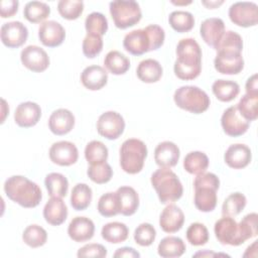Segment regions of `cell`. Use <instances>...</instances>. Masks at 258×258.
Here are the masks:
<instances>
[{"instance_id": "1", "label": "cell", "mask_w": 258, "mask_h": 258, "mask_svg": "<svg viewBox=\"0 0 258 258\" xmlns=\"http://www.w3.org/2000/svg\"><path fill=\"white\" fill-rule=\"evenodd\" d=\"M177 58L174 61L175 76L183 81L198 78L202 72V49L196 39L182 38L176 45Z\"/></svg>"}, {"instance_id": "2", "label": "cell", "mask_w": 258, "mask_h": 258, "mask_svg": "<svg viewBox=\"0 0 258 258\" xmlns=\"http://www.w3.org/2000/svg\"><path fill=\"white\" fill-rule=\"evenodd\" d=\"M4 191L8 199L23 208H35L42 199L37 183L23 175H12L4 182Z\"/></svg>"}, {"instance_id": "3", "label": "cell", "mask_w": 258, "mask_h": 258, "mask_svg": "<svg viewBox=\"0 0 258 258\" xmlns=\"http://www.w3.org/2000/svg\"><path fill=\"white\" fill-rule=\"evenodd\" d=\"M150 181L161 204L173 203L179 200L183 194V187L178 176L170 168L160 167L155 170Z\"/></svg>"}, {"instance_id": "4", "label": "cell", "mask_w": 258, "mask_h": 258, "mask_svg": "<svg viewBox=\"0 0 258 258\" xmlns=\"http://www.w3.org/2000/svg\"><path fill=\"white\" fill-rule=\"evenodd\" d=\"M147 152V147L142 140L137 138L125 140L120 147L121 168L129 174L140 172L144 166Z\"/></svg>"}, {"instance_id": "5", "label": "cell", "mask_w": 258, "mask_h": 258, "mask_svg": "<svg viewBox=\"0 0 258 258\" xmlns=\"http://www.w3.org/2000/svg\"><path fill=\"white\" fill-rule=\"evenodd\" d=\"M175 105L194 114H201L208 110L211 100L208 94L197 86L179 87L173 95Z\"/></svg>"}, {"instance_id": "6", "label": "cell", "mask_w": 258, "mask_h": 258, "mask_svg": "<svg viewBox=\"0 0 258 258\" xmlns=\"http://www.w3.org/2000/svg\"><path fill=\"white\" fill-rule=\"evenodd\" d=\"M109 8L115 26L120 29L134 26L142 17L139 4L133 0L112 1L109 4Z\"/></svg>"}, {"instance_id": "7", "label": "cell", "mask_w": 258, "mask_h": 258, "mask_svg": "<svg viewBox=\"0 0 258 258\" xmlns=\"http://www.w3.org/2000/svg\"><path fill=\"white\" fill-rule=\"evenodd\" d=\"M214 232L218 241L223 245L239 246L246 242L240 233L237 222L232 217L224 216L219 219L215 223Z\"/></svg>"}, {"instance_id": "8", "label": "cell", "mask_w": 258, "mask_h": 258, "mask_svg": "<svg viewBox=\"0 0 258 258\" xmlns=\"http://www.w3.org/2000/svg\"><path fill=\"white\" fill-rule=\"evenodd\" d=\"M228 14L230 20L238 26H255L258 21V6L254 2H235L230 6Z\"/></svg>"}, {"instance_id": "9", "label": "cell", "mask_w": 258, "mask_h": 258, "mask_svg": "<svg viewBox=\"0 0 258 258\" xmlns=\"http://www.w3.org/2000/svg\"><path fill=\"white\" fill-rule=\"evenodd\" d=\"M124 129V118L115 111H107L98 118L97 131L101 136L109 140L119 138L123 134Z\"/></svg>"}, {"instance_id": "10", "label": "cell", "mask_w": 258, "mask_h": 258, "mask_svg": "<svg viewBox=\"0 0 258 258\" xmlns=\"http://www.w3.org/2000/svg\"><path fill=\"white\" fill-rule=\"evenodd\" d=\"M20 60L31 72H44L49 66V56L46 51L37 45H27L21 50Z\"/></svg>"}, {"instance_id": "11", "label": "cell", "mask_w": 258, "mask_h": 258, "mask_svg": "<svg viewBox=\"0 0 258 258\" xmlns=\"http://www.w3.org/2000/svg\"><path fill=\"white\" fill-rule=\"evenodd\" d=\"M221 125L224 132L231 137H238L247 132L250 122L246 121L239 113L236 105L226 109L221 117Z\"/></svg>"}, {"instance_id": "12", "label": "cell", "mask_w": 258, "mask_h": 258, "mask_svg": "<svg viewBox=\"0 0 258 258\" xmlns=\"http://www.w3.org/2000/svg\"><path fill=\"white\" fill-rule=\"evenodd\" d=\"M0 36L5 46L9 48H17L23 45L27 40L28 29L20 21H10L1 26Z\"/></svg>"}, {"instance_id": "13", "label": "cell", "mask_w": 258, "mask_h": 258, "mask_svg": "<svg viewBox=\"0 0 258 258\" xmlns=\"http://www.w3.org/2000/svg\"><path fill=\"white\" fill-rule=\"evenodd\" d=\"M50 160L60 166H70L77 162L79 151L77 146L70 141L54 142L48 152Z\"/></svg>"}, {"instance_id": "14", "label": "cell", "mask_w": 258, "mask_h": 258, "mask_svg": "<svg viewBox=\"0 0 258 258\" xmlns=\"http://www.w3.org/2000/svg\"><path fill=\"white\" fill-rule=\"evenodd\" d=\"M215 69L223 75H237L244 69V58L241 52L218 51L214 59Z\"/></svg>"}, {"instance_id": "15", "label": "cell", "mask_w": 258, "mask_h": 258, "mask_svg": "<svg viewBox=\"0 0 258 258\" xmlns=\"http://www.w3.org/2000/svg\"><path fill=\"white\" fill-rule=\"evenodd\" d=\"M38 38L44 46L56 47L63 42L66 30L57 21L47 20L39 25Z\"/></svg>"}, {"instance_id": "16", "label": "cell", "mask_w": 258, "mask_h": 258, "mask_svg": "<svg viewBox=\"0 0 258 258\" xmlns=\"http://www.w3.org/2000/svg\"><path fill=\"white\" fill-rule=\"evenodd\" d=\"M123 46L126 51L133 55H142L150 51V39L145 28L128 32L124 36Z\"/></svg>"}, {"instance_id": "17", "label": "cell", "mask_w": 258, "mask_h": 258, "mask_svg": "<svg viewBox=\"0 0 258 258\" xmlns=\"http://www.w3.org/2000/svg\"><path fill=\"white\" fill-rule=\"evenodd\" d=\"M41 117V109L38 104L34 102L20 103L14 113L15 123L22 128H29L37 124Z\"/></svg>"}, {"instance_id": "18", "label": "cell", "mask_w": 258, "mask_h": 258, "mask_svg": "<svg viewBox=\"0 0 258 258\" xmlns=\"http://www.w3.org/2000/svg\"><path fill=\"white\" fill-rule=\"evenodd\" d=\"M184 223V214L181 209L173 204H168L160 214L159 226L165 233L179 231Z\"/></svg>"}, {"instance_id": "19", "label": "cell", "mask_w": 258, "mask_h": 258, "mask_svg": "<svg viewBox=\"0 0 258 258\" xmlns=\"http://www.w3.org/2000/svg\"><path fill=\"white\" fill-rule=\"evenodd\" d=\"M252 159L251 149L242 143L232 144L228 147L224 154L226 164L234 169H242L246 167Z\"/></svg>"}, {"instance_id": "20", "label": "cell", "mask_w": 258, "mask_h": 258, "mask_svg": "<svg viewBox=\"0 0 258 258\" xmlns=\"http://www.w3.org/2000/svg\"><path fill=\"white\" fill-rule=\"evenodd\" d=\"M75 126V116L68 109L54 110L48 119V128L54 135H66Z\"/></svg>"}, {"instance_id": "21", "label": "cell", "mask_w": 258, "mask_h": 258, "mask_svg": "<svg viewBox=\"0 0 258 258\" xmlns=\"http://www.w3.org/2000/svg\"><path fill=\"white\" fill-rule=\"evenodd\" d=\"M95 233L94 222L87 217L74 218L68 227V235L75 242H86L93 238Z\"/></svg>"}, {"instance_id": "22", "label": "cell", "mask_w": 258, "mask_h": 258, "mask_svg": "<svg viewBox=\"0 0 258 258\" xmlns=\"http://www.w3.org/2000/svg\"><path fill=\"white\" fill-rule=\"evenodd\" d=\"M180 156L178 146L171 141L160 142L154 150V160L160 167L170 168L177 164Z\"/></svg>"}, {"instance_id": "23", "label": "cell", "mask_w": 258, "mask_h": 258, "mask_svg": "<svg viewBox=\"0 0 258 258\" xmlns=\"http://www.w3.org/2000/svg\"><path fill=\"white\" fill-rule=\"evenodd\" d=\"M83 86L90 91H98L106 86L108 82V73L101 66H89L81 74Z\"/></svg>"}, {"instance_id": "24", "label": "cell", "mask_w": 258, "mask_h": 258, "mask_svg": "<svg viewBox=\"0 0 258 258\" xmlns=\"http://www.w3.org/2000/svg\"><path fill=\"white\" fill-rule=\"evenodd\" d=\"M43 218L51 226L61 225L68 218V207L58 197H51L43 208Z\"/></svg>"}, {"instance_id": "25", "label": "cell", "mask_w": 258, "mask_h": 258, "mask_svg": "<svg viewBox=\"0 0 258 258\" xmlns=\"http://www.w3.org/2000/svg\"><path fill=\"white\" fill-rule=\"evenodd\" d=\"M225 32V23L221 18L211 17L205 19L200 27V33L203 40L213 47L219 42Z\"/></svg>"}, {"instance_id": "26", "label": "cell", "mask_w": 258, "mask_h": 258, "mask_svg": "<svg viewBox=\"0 0 258 258\" xmlns=\"http://www.w3.org/2000/svg\"><path fill=\"white\" fill-rule=\"evenodd\" d=\"M119 214L123 216H132L139 208V196L137 191L131 186H120L116 190Z\"/></svg>"}, {"instance_id": "27", "label": "cell", "mask_w": 258, "mask_h": 258, "mask_svg": "<svg viewBox=\"0 0 258 258\" xmlns=\"http://www.w3.org/2000/svg\"><path fill=\"white\" fill-rule=\"evenodd\" d=\"M217 190L216 188L208 185H201L195 187V206L204 213L212 212L217 206Z\"/></svg>"}, {"instance_id": "28", "label": "cell", "mask_w": 258, "mask_h": 258, "mask_svg": "<svg viewBox=\"0 0 258 258\" xmlns=\"http://www.w3.org/2000/svg\"><path fill=\"white\" fill-rule=\"evenodd\" d=\"M163 69L159 61L153 58H146L139 62L136 69V75L140 81L147 84L158 82L162 77Z\"/></svg>"}, {"instance_id": "29", "label": "cell", "mask_w": 258, "mask_h": 258, "mask_svg": "<svg viewBox=\"0 0 258 258\" xmlns=\"http://www.w3.org/2000/svg\"><path fill=\"white\" fill-rule=\"evenodd\" d=\"M186 247L181 238L167 236L163 238L157 247V253L162 258H176L183 255Z\"/></svg>"}, {"instance_id": "30", "label": "cell", "mask_w": 258, "mask_h": 258, "mask_svg": "<svg viewBox=\"0 0 258 258\" xmlns=\"http://www.w3.org/2000/svg\"><path fill=\"white\" fill-rule=\"evenodd\" d=\"M212 91L221 102H231L239 95L240 87L234 81L220 79L213 83Z\"/></svg>"}, {"instance_id": "31", "label": "cell", "mask_w": 258, "mask_h": 258, "mask_svg": "<svg viewBox=\"0 0 258 258\" xmlns=\"http://www.w3.org/2000/svg\"><path fill=\"white\" fill-rule=\"evenodd\" d=\"M105 68L113 75H124L130 68L129 58L118 50L109 51L104 58Z\"/></svg>"}, {"instance_id": "32", "label": "cell", "mask_w": 258, "mask_h": 258, "mask_svg": "<svg viewBox=\"0 0 258 258\" xmlns=\"http://www.w3.org/2000/svg\"><path fill=\"white\" fill-rule=\"evenodd\" d=\"M101 235L105 241L112 244H119L128 238L129 230L124 223L110 222L103 226Z\"/></svg>"}, {"instance_id": "33", "label": "cell", "mask_w": 258, "mask_h": 258, "mask_svg": "<svg viewBox=\"0 0 258 258\" xmlns=\"http://www.w3.org/2000/svg\"><path fill=\"white\" fill-rule=\"evenodd\" d=\"M209 166V157L205 152L191 151L183 158V168L190 174L206 172Z\"/></svg>"}, {"instance_id": "34", "label": "cell", "mask_w": 258, "mask_h": 258, "mask_svg": "<svg viewBox=\"0 0 258 258\" xmlns=\"http://www.w3.org/2000/svg\"><path fill=\"white\" fill-rule=\"evenodd\" d=\"M44 184L50 197L63 198L68 194V178L59 172H50L45 176Z\"/></svg>"}, {"instance_id": "35", "label": "cell", "mask_w": 258, "mask_h": 258, "mask_svg": "<svg viewBox=\"0 0 258 258\" xmlns=\"http://www.w3.org/2000/svg\"><path fill=\"white\" fill-rule=\"evenodd\" d=\"M93 198L92 188L86 183H77L71 194V205L76 211L86 210Z\"/></svg>"}, {"instance_id": "36", "label": "cell", "mask_w": 258, "mask_h": 258, "mask_svg": "<svg viewBox=\"0 0 258 258\" xmlns=\"http://www.w3.org/2000/svg\"><path fill=\"white\" fill-rule=\"evenodd\" d=\"M50 14V7L45 2L30 1L27 2L23 9V15L31 23H40Z\"/></svg>"}, {"instance_id": "37", "label": "cell", "mask_w": 258, "mask_h": 258, "mask_svg": "<svg viewBox=\"0 0 258 258\" xmlns=\"http://www.w3.org/2000/svg\"><path fill=\"white\" fill-rule=\"evenodd\" d=\"M168 22L173 30L179 33H183L192 29L195 25V17L188 11L176 10L169 14Z\"/></svg>"}, {"instance_id": "38", "label": "cell", "mask_w": 258, "mask_h": 258, "mask_svg": "<svg viewBox=\"0 0 258 258\" xmlns=\"http://www.w3.org/2000/svg\"><path fill=\"white\" fill-rule=\"evenodd\" d=\"M108 153L107 146L99 140L90 141L85 148V158L90 165L107 161Z\"/></svg>"}, {"instance_id": "39", "label": "cell", "mask_w": 258, "mask_h": 258, "mask_svg": "<svg viewBox=\"0 0 258 258\" xmlns=\"http://www.w3.org/2000/svg\"><path fill=\"white\" fill-rule=\"evenodd\" d=\"M214 49L218 51H237L242 52L243 49V39L242 36L233 31H225L219 42L216 44Z\"/></svg>"}, {"instance_id": "40", "label": "cell", "mask_w": 258, "mask_h": 258, "mask_svg": "<svg viewBox=\"0 0 258 258\" xmlns=\"http://www.w3.org/2000/svg\"><path fill=\"white\" fill-rule=\"evenodd\" d=\"M22 240L27 246L31 248H38L46 243L47 233L38 225H29L22 233Z\"/></svg>"}, {"instance_id": "41", "label": "cell", "mask_w": 258, "mask_h": 258, "mask_svg": "<svg viewBox=\"0 0 258 258\" xmlns=\"http://www.w3.org/2000/svg\"><path fill=\"white\" fill-rule=\"evenodd\" d=\"M240 115L248 122L254 121L258 117V96L245 94L236 105Z\"/></svg>"}, {"instance_id": "42", "label": "cell", "mask_w": 258, "mask_h": 258, "mask_svg": "<svg viewBox=\"0 0 258 258\" xmlns=\"http://www.w3.org/2000/svg\"><path fill=\"white\" fill-rule=\"evenodd\" d=\"M246 197L241 192H233L229 195L223 203L222 214L223 216L235 217L239 215L246 207Z\"/></svg>"}, {"instance_id": "43", "label": "cell", "mask_w": 258, "mask_h": 258, "mask_svg": "<svg viewBox=\"0 0 258 258\" xmlns=\"http://www.w3.org/2000/svg\"><path fill=\"white\" fill-rule=\"evenodd\" d=\"M87 174L89 178L98 184L107 183L113 176V169L108 162L92 164L88 167Z\"/></svg>"}, {"instance_id": "44", "label": "cell", "mask_w": 258, "mask_h": 258, "mask_svg": "<svg viewBox=\"0 0 258 258\" xmlns=\"http://www.w3.org/2000/svg\"><path fill=\"white\" fill-rule=\"evenodd\" d=\"M85 28L87 33L102 36L108 30V20L104 14L100 12H92L86 17Z\"/></svg>"}, {"instance_id": "45", "label": "cell", "mask_w": 258, "mask_h": 258, "mask_svg": "<svg viewBox=\"0 0 258 258\" xmlns=\"http://www.w3.org/2000/svg\"><path fill=\"white\" fill-rule=\"evenodd\" d=\"M57 10L61 17L68 20L78 19L84 11V2L81 0H60Z\"/></svg>"}, {"instance_id": "46", "label": "cell", "mask_w": 258, "mask_h": 258, "mask_svg": "<svg viewBox=\"0 0 258 258\" xmlns=\"http://www.w3.org/2000/svg\"><path fill=\"white\" fill-rule=\"evenodd\" d=\"M98 212L101 216L109 218L119 214V206H118V199L116 192H106L102 195L99 199Z\"/></svg>"}, {"instance_id": "47", "label": "cell", "mask_w": 258, "mask_h": 258, "mask_svg": "<svg viewBox=\"0 0 258 258\" xmlns=\"http://www.w3.org/2000/svg\"><path fill=\"white\" fill-rule=\"evenodd\" d=\"M209 231L202 223H192L186 230V239L190 245L203 246L209 241Z\"/></svg>"}, {"instance_id": "48", "label": "cell", "mask_w": 258, "mask_h": 258, "mask_svg": "<svg viewBox=\"0 0 258 258\" xmlns=\"http://www.w3.org/2000/svg\"><path fill=\"white\" fill-rule=\"evenodd\" d=\"M155 237H156V230L149 223L140 224L134 231V240L136 244L142 247L150 246L154 242Z\"/></svg>"}, {"instance_id": "49", "label": "cell", "mask_w": 258, "mask_h": 258, "mask_svg": "<svg viewBox=\"0 0 258 258\" xmlns=\"http://www.w3.org/2000/svg\"><path fill=\"white\" fill-rule=\"evenodd\" d=\"M103 49L102 36L92 33H87L83 40V53L88 58L97 56Z\"/></svg>"}, {"instance_id": "50", "label": "cell", "mask_w": 258, "mask_h": 258, "mask_svg": "<svg viewBox=\"0 0 258 258\" xmlns=\"http://www.w3.org/2000/svg\"><path fill=\"white\" fill-rule=\"evenodd\" d=\"M257 220H258V215L256 213H250L246 215L238 224L240 233L245 241L257 236L258 234Z\"/></svg>"}, {"instance_id": "51", "label": "cell", "mask_w": 258, "mask_h": 258, "mask_svg": "<svg viewBox=\"0 0 258 258\" xmlns=\"http://www.w3.org/2000/svg\"><path fill=\"white\" fill-rule=\"evenodd\" d=\"M145 30L150 39V50H156L161 47L165 39L163 28L157 24H150L145 27Z\"/></svg>"}, {"instance_id": "52", "label": "cell", "mask_w": 258, "mask_h": 258, "mask_svg": "<svg viewBox=\"0 0 258 258\" xmlns=\"http://www.w3.org/2000/svg\"><path fill=\"white\" fill-rule=\"evenodd\" d=\"M77 256L79 258L81 257H97V258H103L107 256V249L102 244L98 243H90L83 247H81L78 250Z\"/></svg>"}, {"instance_id": "53", "label": "cell", "mask_w": 258, "mask_h": 258, "mask_svg": "<svg viewBox=\"0 0 258 258\" xmlns=\"http://www.w3.org/2000/svg\"><path fill=\"white\" fill-rule=\"evenodd\" d=\"M201 185H208V186H212L216 189H219L220 179L215 173L204 172V173L198 174L194 180V187L201 186Z\"/></svg>"}, {"instance_id": "54", "label": "cell", "mask_w": 258, "mask_h": 258, "mask_svg": "<svg viewBox=\"0 0 258 258\" xmlns=\"http://www.w3.org/2000/svg\"><path fill=\"white\" fill-rule=\"evenodd\" d=\"M19 2L17 0H2L0 2V13L2 18L12 17L18 11Z\"/></svg>"}, {"instance_id": "55", "label": "cell", "mask_w": 258, "mask_h": 258, "mask_svg": "<svg viewBox=\"0 0 258 258\" xmlns=\"http://www.w3.org/2000/svg\"><path fill=\"white\" fill-rule=\"evenodd\" d=\"M246 94L252 96H258V76L257 74L252 75L246 82L245 85Z\"/></svg>"}, {"instance_id": "56", "label": "cell", "mask_w": 258, "mask_h": 258, "mask_svg": "<svg viewBox=\"0 0 258 258\" xmlns=\"http://www.w3.org/2000/svg\"><path fill=\"white\" fill-rule=\"evenodd\" d=\"M114 257H129V258H139L140 253L132 247H122L116 250Z\"/></svg>"}, {"instance_id": "57", "label": "cell", "mask_w": 258, "mask_h": 258, "mask_svg": "<svg viewBox=\"0 0 258 258\" xmlns=\"http://www.w3.org/2000/svg\"><path fill=\"white\" fill-rule=\"evenodd\" d=\"M219 254H216L212 251H209V250H204V251H200V252H197L196 254H194L192 256L195 257H215V256H218Z\"/></svg>"}, {"instance_id": "58", "label": "cell", "mask_w": 258, "mask_h": 258, "mask_svg": "<svg viewBox=\"0 0 258 258\" xmlns=\"http://www.w3.org/2000/svg\"><path fill=\"white\" fill-rule=\"evenodd\" d=\"M202 3H203L206 7L210 8V9H214V8L220 6L221 4H223L224 1H223V0H221V1H202Z\"/></svg>"}, {"instance_id": "59", "label": "cell", "mask_w": 258, "mask_h": 258, "mask_svg": "<svg viewBox=\"0 0 258 258\" xmlns=\"http://www.w3.org/2000/svg\"><path fill=\"white\" fill-rule=\"evenodd\" d=\"M5 108V100L4 99H2V113H3V115H2V119H1V122L3 123L4 122V120H5V116H6V114L7 113H9V109H4Z\"/></svg>"}, {"instance_id": "60", "label": "cell", "mask_w": 258, "mask_h": 258, "mask_svg": "<svg viewBox=\"0 0 258 258\" xmlns=\"http://www.w3.org/2000/svg\"><path fill=\"white\" fill-rule=\"evenodd\" d=\"M171 3L175 4V5H186V4H190L191 1H187V2H175V1H171Z\"/></svg>"}]
</instances>
